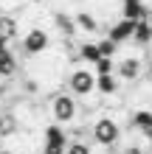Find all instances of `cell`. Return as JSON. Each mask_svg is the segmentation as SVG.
I'll return each mask as SVG.
<instances>
[{
    "label": "cell",
    "instance_id": "44dd1931",
    "mask_svg": "<svg viewBox=\"0 0 152 154\" xmlns=\"http://www.w3.org/2000/svg\"><path fill=\"white\" fill-rule=\"evenodd\" d=\"M118 154H149V151L141 146V143H127V146H124Z\"/></svg>",
    "mask_w": 152,
    "mask_h": 154
},
{
    "label": "cell",
    "instance_id": "9c48e42d",
    "mask_svg": "<svg viewBox=\"0 0 152 154\" xmlns=\"http://www.w3.org/2000/svg\"><path fill=\"white\" fill-rule=\"evenodd\" d=\"M20 132V121L14 112H0V140H8Z\"/></svg>",
    "mask_w": 152,
    "mask_h": 154
},
{
    "label": "cell",
    "instance_id": "5bb4252c",
    "mask_svg": "<svg viewBox=\"0 0 152 154\" xmlns=\"http://www.w3.org/2000/svg\"><path fill=\"white\" fill-rule=\"evenodd\" d=\"M132 42H135V45H149V42H152V34H149V23H147V17L135 23V28H132Z\"/></svg>",
    "mask_w": 152,
    "mask_h": 154
},
{
    "label": "cell",
    "instance_id": "e0dca14e",
    "mask_svg": "<svg viewBox=\"0 0 152 154\" xmlns=\"http://www.w3.org/2000/svg\"><path fill=\"white\" fill-rule=\"evenodd\" d=\"M113 70H115L113 56H102V59H96V62H93V73H96V76H102V73H113Z\"/></svg>",
    "mask_w": 152,
    "mask_h": 154
},
{
    "label": "cell",
    "instance_id": "2e32d148",
    "mask_svg": "<svg viewBox=\"0 0 152 154\" xmlns=\"http://www.w3.org/2000/svg\"><path fill=\"white\" fill-rule=\"evenodd\" d=\"M79 56H82V62H93L102 59V51H99V42H82L79 45Z\"/></svg>",
    "mask_w": 152,
    "mask_h": 154
},
{
    "label": "cell",
    "instance_id": "52a82bcc",
    "mask_svg": "<svg viewBox=\"0 0 152 154\" xmlns=\"http://www.w3.org/2000/svg\"><path fill=\"white\" fill-rule=\"evenodd\" d=\"M132 28H135V20H127V17H121L118 23L110 25V31H107V39H113L115 45L132 39Z\"/></svg>",
    "mask_w": 152,
    "mask_h": 154
},
{
    "label": "cell",
    "instance_id": "8992f818",
    "mask_svg": "<svg viewBox=\"0 0 152 154\" xmlns=\"http://www.w3.org/2000/svg\"><path fill=\"white\" fill-rule=\"evenodd\" d=\"M115 73H118V79L121 81H138L141 79V73H144V59L141 56H124L118 65H115Z\"/></svg>",
    "mask_w": 152,
    "mask_h": 154
},
{
    "label": "cell",
    "instance_id": "8fae6325",
    "mask_svg": "<svg viewBox=\"0 0 152 154\" xmlns=\"http://www.w3.org/2000/svg\"><path fill=\"white\" fill-rule=\"evenodd\" d=\"M53 25L62 31V37H65V39H73V34H76V23H73V17H68L65 11H57V14H53Z\"/></svg>",
    "mask_w": 152,
    "mask_h": 154
},
{
    "label": "cell",
    "instance_id": "5b68a950",
    "mask_svg": "<svg viewBox=\"0 0 152 154\" xmlns=\"http://www.w3.org/2000/svg\"><path fill=\"white\" fill-rule=\"evenodd\" d=\"M51 48V34L45 28H31L25 31L23 37V51L28 53V56H40V53H45Z\"/></svg>",
    "mask_w": 152,
    "mask_h": 154
},
{
    "label": "cell",
    "instance_id": "7a4b0ae2",
    "mask_svg": "<svg viewBox=\"0 0 152 154\" xmlns=\"http://www.w3.org/2000/svg\"><path fill=\"white\" fill-rule=\"evenodd\" d=\"M90 137H93V143H96V146H102V149H113V146H118V140H121V126L115 123L113 118L102 115L99 121L93 123Z\"/></svg>",
    "mask_w": 152,
    "mask_h": 154
},
{
    "label": "cell",
    "instance_id": "ffe728a7",
    "mask_svg": "<svg viewBox=\"0 0 152 154\" xmlns=\"http://www.w3.org/2000/svg\"><path fill=\"white\" fill-rule=\"evenodd\" d=\"M115 48H118V45H115L113 39H99V51H102V56H113Z\"/></svg>",
    "mask_w": 152,
    "mask_h": 154
},
{
    "label": "cell",
    "instance_id": "277c9868",
    "mask_svg": "<svg viewBox=\"0 0 152 154\" xmlns=\"http://www.w3.org/2000/svg\"><path fill=\"white\" fill-rule=\"evenodd\" d=\"M68 149V132L59 123H48L42 132V154H65Z\"/></svg>",
    "mask_w": 152,
    "mask_h": 154
},
{
    "label": "cell",
    "instance_id": "83f0119b",
    "mask_svg": "<svg viewBox=\"0 0 152 154\" xmlns=\"http://www.w3.org/2000/svg\"><path fill=\"white\" fill-rule=\"evenodd\" d=\"M149 146H152V137H149Z\"/></svg>",
    "mask_w": 152,
    "mask_h": 154
},
{
    "label": "cell",
    "instance_id": "9a60e30c",
    "mask_svg": "<svg viewBox=\"0 0 152 154\" xmlns=\"http://www.w3.org/2000/svg\"><path fill=\"white\" fill-rule=\"evenodd\" d=\"M149 14V8L144 6V3H124V8H121V17H127V20H144V17Z\"/></svg>",
    "mask_w": 152,
    "mask_h": 154
},
{
    "label": "cell",
    "instance_id": "cb8c5ba5",
    "mask_svg": "<svg viewBox=\"0 0 152 154\" xmlns=\"http://www.w3.org/2000/svg\"><path fill=\"white\" fill-rule=\"evenodd\" d=\"M147 23H149V34H152V11L147 14Z\"/></svg>",
    "mask_w": 152,
    "mask_h": 154
},
{
    "label": "cell",
    "instance_id": "ac0fdd59",
    "mask_svg": "<svg viewBox=\"0 0 152 154\" xmlns=\"http://www.w3.org/2000/svg\"><path fill=\"white\" fill-rule=\"evenodd\" d=\"M149 118H152V112H149V109H138V112H132L130 123L135 126V129H144V126L149 123Z\"/></svg>",
    "mask_w": 152,
    "mask_h": 154
},
{
    "label": "cell",
    "instance_id": "3957f363",
    "mask_svg": "<svg viewBox=\"0 0 152 154\" xmlns=\"http://www.w3.org/2000/svg\"><path fill=\"white\" fill-rule=\"evenodd\" d=\"M68 90H70V95H76V98L93 95L96 93V73L90 67H76L73 73L68 76Z\"/></svg>",
    "mask_w": 152,
    "mask_h": 154
},
{
    "label": "cell",
    "instance_id": "7402d4cb",
    "mask_svg": "<svg viewBox=\"0 0 152 154\" xmlns=\"http://www.w3.org/2000/svg\"><path fill=\"white\" fill-rule=\"evenodd\" d=\"M144 73H147V79L152 81V56H149V59L144 62Z\"/></svg>",
    "mask_w": 152,
    "mask_h": 154
},
{
    "label": "cell",
    "instance_id": "7c38bea8",
    "mask_svg": "<svg viewBox=\"0 0 152 154\" xmlns=\"http://www.w3.org/2000/svg\"><path fill=\"white\" fill-rule=\"evenodd\" d=\"M14 73H17V59H14V53L8 48H3L0 51V79H8Z\"/></svg>",
    "mask_w": 152,
    "mask_h": 154
},
{
    "label": "cell",
    "instance_id": "6da1fadb",
    "mask_svg": "<svg viewBox=\"0 0 152 154\" xmlns=\"http://www.w3.org/2000/svg\"><path fill=\"white\" fill-rule=\"evenodd\" d=\"M51 118H53V123H59V126H68V123H73L76 118H79V106H76V95H70V93H57V95H51Z\"/></svg>",
    "mask_w": 152,
    "mask_h": 154
},
{
    "label": "cell",
    "instance_id": "4316f807",
    "mask_svg": "<svg viewBox=\"0 0 152 154\" xmlns=\"http://www.w3.org/2000/svg\"><path fill=\"white\" fill-rule=\"evenodd\" d=\"M0 154H11V151H0Z\"/></svg>",
    "mask_w": 152,
    "mask_h": 154
},
{
    "label": "cell",
    "instance_id": "30bf717a",
    "mask_svg": "<svg viewBox=\"0 0 152 154\" xmlns=\"http://www.w3.org/2000/svg\"><path fill=\"white\" fill-rule=\"evenodd\" d=\"M96 93L99 95H115L118 93V79H115L113 73H102V76H96Z\"/></svg>",
    "mask_w": 152,
    "mask_h": 154
},
{
    "label": "cell",
    "instance_id": "d6986e66",
    "mask_svg": "<svg viewBox=\"0 0 152 154\" xmlns=\"http://www.w3.org/2000/svg\"><path fill=\"white\" fill-rule=\"evenodd\" d=\"M65 154H93V151H90V146H87L85 140H68Z\"/></svg>",
    "mask_w": 152,
    "mask_h": 154
},
{
    "label": "cell",
    "instance_id": "ba28073f",
    "mask_svg": "<svg viewBox=\"0 0 152 154\" xmlns=\"http://www.w3.org/2000/svg\"><path fill=\"white\" fill-rule=\"evenodd\" d=\"M20 37V23H17V17L11 14H0V39L11 42Z\"/></svg>",
    "mask_w": 152,
    "mask_h": 154
},
{
    "label": "cell",
    "instance_id": "603a6c76",
    "mask_svg": "<svg viewBox=\"0 0 152 154\" xmlns=\"http://www.w3.org/2000/svg\"><path fill=\"white\" fill-rule=\"evenodd\" d=\"M141 134H144V137H147V140L152 137V118H149V123L144 126V129H141Z\"/></svg>",
    "mask_w": 152,
    "mask_h": 154
},
{
    "label": "cell",
    "instance_id": "d4e9b609",
    "mask_svg": "<svg viewBox=\"0 0 152 154\" xmlns=\"http://www.w3.org/2000/svg\"><path fill=\"white\" fill-rule=\"evenodd\" d=\"M124 3H144V0H124Z\"/></svg>",
    "mask_w": 152,
    "mask_h": 154
},
{
    "label": "cell",
    "instance_id": "4fadbf2b",
    "mask_svg": "<svg viewBox=\"0 0 152 154\" xmlns=\"http://www.w3.org/2000/svg\"><path fill=\"white\" fill-rule=\"evenodd\" d=\"M73 23H76V28L85 31V34H96V31H99V23H96V17L90 11H79L73 17Z\"/></svg>",
    "mask_w": 152,
    "mask_h": 154
},
{
    "label": "cell",
    "instance_id": "484cf974",
    "mask_svg": "<svg viewBox=\"0 0 152 154\" xmlns=\"http://www.w3.org/2000/svg\"><path fill=\"white\" fill-rule=\"evenodd\" d=\"M31 3H45V0H31Z\"/></svg>",
    "mask_w": 152,
    "mask_h": 154
},
{
    "label": "cell",
    "instance_id": "f1b7e54d",
    "mask_svg": "<svg viewBox=\"0 0 152 154\" xmlns=\"http://www.w3.org/2000/svg\"><path fill=\"white\" fill-rule=\"evenodd\" d=\"M37 154H42V151H37Z\"/></svg>",
    "mask_w": 152,
    "mask_h": 154
}]
</instances>
